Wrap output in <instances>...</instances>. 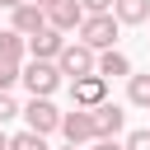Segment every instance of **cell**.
<instances>
[{"label": "cell", "mask_w": 150, "mask_h": 150, "mask_svg": "<svg viewBox=\"0 0 150 150\" xmlns=\"http://www.w3.org/2000/svg\"><path fill=\"white\" fill-rule=\"evenodd\" d=\"M117 33H122V23L112 19V9H108V14H84V23H80V42H84L89 52L117 47Z\"/></svg>", "instance_id": "1"}, {"label": "cell", "mask_w": 150, "mask_h": 150, "mask_svg": "<svg viewBox=\"0 0 150 150\" xmlns=\"http://www.w3.org/2000/svg\"><path fill=\"white\" fill-rule=\"evenodd\" d=\"M61 80H66V75H61L56 61H28L23 75H19V84H23L33 98H52V94L61 89Z\"/></svg>", "instance_id": "2"}, {"label": "cell", "mask_w": 150, "mask_h": 150, "mask_svg": "<svg viewBox=\"0 0 150 150\" xmlns=\"http://www.w3.org/2000/svg\"><path fill=\"white\" fill-rule=\"evenodd\" d=\"M56 66H61V75H70V80H80V75H98V52H89L84 42H66L61 56H56Z\"/></svg>", "instance_id": "3"}, {"label": "cell", "mask_w": 150, "mask_h": 150, "mask_svg": "<svg viewBox=\"0 0 150 150\" xmlns=\"http://www.w3.org/2000/svg\"><path fill=\"white\" fill-rule=\"evenodd\" d=\"M61 136H66V145H94L98 141V131H94V117H89V108H70V112H61Z\"/></svg>", "instance_id": "4"}, {"label": "cell", "mask_w": 150, "mask_h": 150, "mask_svg": "<svg viewBox=\"0 0 150 150\" xmlns=\"http://www.w3.org/2000/svg\"><path fill=\"white\" fill-rule=\"evenodd\" d=\"M19 117H23V122H28V131H38V136L61 131V112H56V103H52V98H28V108H23Z\"/></svg>", "instance_id": "5"}, {"label": "cell", "mask_w": 150, "mask_h": 150, "mask_svg": "<svg viewBox=\"0 0 150 150\" xmlns=\"http://www.w3.org/2000/svg\"><path fill=\"white\" fill-rule=\"evenodd\" d=\"M89 117H94V131H98V141H112V136L127 127V112H122V103H112V98H103L98 108H89Z\"/></svg>", "instance_id": "6"}, {"label": "cell", "mask_w": 150, "mask_h": 150, "mask_svg": "<svg viewBox=\"0 0 150 150\" xmlns=\"http://www.w3.org/2000/svg\"><path fill=\"white\" fill-rule=\"evenodd\" d=\"M9 28H14V33H23V38H33V33H42V28H47V9H42V5H33V0H23V5H14V9H9Z\"/></svg>", "instance_id": "7"}, {"label": "cell", "mask_w": 150, "mask_h": 150, "mask_svg": "<svg viewBox=\"0 0 150 150\" xmlns=\"http://www.w3.org/2000/svg\"><path fill=\"white\" fill-rule=\"evenodd\" d=\"M70 98H75V108H98L108 98V80L103 75H80V80H70Z\"/></svg>", "instance_id": "8"}, {"label": "cell", "mask_w": 150, "mask_h": 150, "mask_svg": "<svg viewBox=\"0 0 150 150\" xmlns=\"http://www.w3.org/2000/svg\"><path fill=\"white\" fill-rule=\"evenodd\" d=\"M80 23H84V5L80 0H56L47 9V28H56V33H80Z\"/></svg>", "instance_id": "9"}, {"label": "cell", "mask_w": 150, "mask_h": 150, "mask_svg": "<svg viewBox=\"0 0 150 150\" xmlns=\"http://www.w3.org/2000/svg\"><path fill=\"white\" fill-rule=\"evenodd\" d=\"M61 47H66V33H56V28H42V33L28 38V56L33 61H56Z\"/></svg>", "instance_id": "10"}, {"label": "cell", "mask_w": 150, "mask_h": 150, "mask_svg": "<svg viewBox=\"0 0 150 150\" xmlns=\"http://www.w3.org/2000/svg\"><path fill=\"white\" fill-rule=\"evenodd\" d=\"M98 75H103V80H117V75H131V61H127V52H117V47L98 52Z\"/></svg>", "instance_id": "11"}, {"label": "cell", "mask_w": 150, "mask_h": 150, "mask_svg": "<svg viewBox=\"0 0 150 150\" xmlns=\"http://www.w3.org/2000/svg\"><path fill=\"white\" fill-rule=\"evenodd\" d=\"M23 52H28V38H23V33H14V28H0V61L23 66Z\"/></svg>", "instance_id": "12"}, {"label": "cell", "mask_w": 150, "mask_h": 150, "mask_svg": "<svg viewBox=\"0 0 150 150\" xmlns=\"http://www.w3.org/2000/svg\"><path fill=\"white\" fill-rule=\"evenodd\" d=\"M112 19L117 23H145L150 19V0H112Z\"/></svg>", "instance_id": "13"}, {"label": "cell", "mask_w": 150, "mask_h": 150, "mask_svg": "<svg viewBox=\"0 0 150 150\" xmlns=\"http://www.w3.org/2000/svg\"><path fill=\"white\" fill-rule=\"evenodd\" d=\"M127 98L150 112V70H145V75H127Z\"/></svg>", "instance_id": "14"}, {"label": "cell", "mask_w": 150, "mask_h": 150, "mask_svg": "<svg viewBox=\"0 0 150 150\" xmlns=\"http://www.w3.org/2000/svg\"><path fill=\"white\" fill-rule=\"evenodd\" d=\"M9 150H47V136H38V131H14V136H9Z\"/></svg>", "instance_id": "15"}, {"label": "cell", "mask_w": 150, "mask_h": 150, "mask_svg": "<svg viewBox=\"0 0 150 150\" xmlns=\"http://www.w3.org/2000/svg\"><path fill=\"white\" fill-rule=\"evenodd\" d=\"M19 75H23V66H14V61H0V94H9V89L19 84Z\"/></svg>", "instance_id": "16"}, {"label": "cell", "mask_w": 150, "mask_h": 150, "mask_svg": "<svg viewBox=\"0 0 150 150\" xmlns=\"http://www.w3.org/2000/svg\"><path fill=\"white\" fill-rule=\"evenodd\" d=\"M19 112H23V108L14 103V94H0V127H5V122H14Z\"/></svg>", "instance_id": "17"}, {"label": "cell", "mask_w": 150, "mask_h": 150, "mask_svg": "<svg viewBox=\"0 0 150 150\" xmlns=\"http://www.w3.org/2000/svg\"><path fill=\"white\" fill-rule=\"evenodd\" d=\"M127 150H150V127H141V131H131L127 141H122Z\"/></svg>", "instance_id": "18"}, {"label": "cell", "mask_w": 150, "mask_h": 150, "mask_svg": "<svg viewBox=\"0 0 150 150\" xmlns=\"http://www.w3.org/2000/svg\"><path fill=\"white\" fill-rule=\"evenodd\" d=\"M80 5H84V14H108L112 9V0H80Z\"/></svg>", "instance_id": "19"}, {"label": "cell", "mask_w": 150, "mask_h": 150, "mask_svg": "<svg viewBox=\"0 0 150 150\" xmlns=\"http://www.w3.org/2000/svg\"><path fill=\"white\" fill-rule=\"evenodd\" d=\"M89 150H127V145H117V141H94Z\"/></svg>", "instance_id": "20"}, {"label": "cell", "mask_w": 150, "mask_h": 150, "mask_svg": "<svg viewBox=\"0 0 150 150\" xmlns=\"http://www.w3.org/2000/svg\"><path fill=\"white\" fill-rule=\"evenodd\" d=\"M0 150H9V136H5V127H0Z\"/></svg>", "instance_id": "21"}, {"label": "cell", "mask_w": 150, "mask_h": 150, "mask_svg": "<svg viewBox=\"0 0 150 150\" xmlns=\"http://www.w3.org/2000/svg\"><path fill=\"white\" fill-rule=\"evenodd\" d=\"M14 5H23V0H0V9H14Z\"/></svg>", "instance_id": "22"}, {"label": "cell", "mask_w": 150, "mask_h": 150, "mask_svg": "<svg viewBox=\"0 0 150 150\" xmlns=\"http://www.w3.org/2000/svg\"><path fill=\"white\" fill-rule=\"evenodd\" d=\"M33 5H42V9H52V5H56V0H33Z\"/></svg>", "instance_id": "23"}, {"label": "cell", "mask_w": 150, "mask_h": 150, "mask_svg": "<svg viewBox=\"0 0 150 150\" xmlns=\"http://www.w3.org/2000/svg\"><path fill=\"white\" fill-rule=\"evenodd\" d=\"M61 150H80V145H61Z\"/></svg>", "instance_id": "24"}, {"label": "cell", "mask_w": 150, "mask_h": 150, "mask_svg": "<svg viewBox=\"0 0 150 150\" xmlns=\"http://www.w3.org/2000/svg\"><path fill=\"white\" fill-rule=\"evenodd\" d=\"M145 28H150V19H145Z\"/></svg>", "instance_id": "25"}]
</instances>
